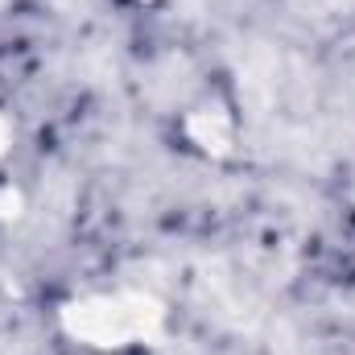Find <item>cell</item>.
Masks as SVG:
<instances>
[{"label":"cell","instance_id":"cell-1","mask_svg":"<svg viewBox=\"0 0 355 355\" xmlns=\"http://www.w3.org/2000/svg\"><path fill=\"white\" fill-rule=\"evenodd\" d=\"M67 335L91 347H128V343H153L162 339L166 310L149 293H95L83 302H71L62 310Z\"/></svg>","mask_w":355,"mask_h":355},{"label":"cell","instance_id":"cell-2","mask_svg":"<svg viewBox=\"0 0 355 355\" xmlns=\"http://www.w3.org/2000/svg\"><path fill=\"white\" fill-rule=\"evenodd\" d=\"M8 141H12V128L4 124V116H0V157L8 153Z\"/></svg>","mask_w":355,"mask_h":355}]
</instances>
